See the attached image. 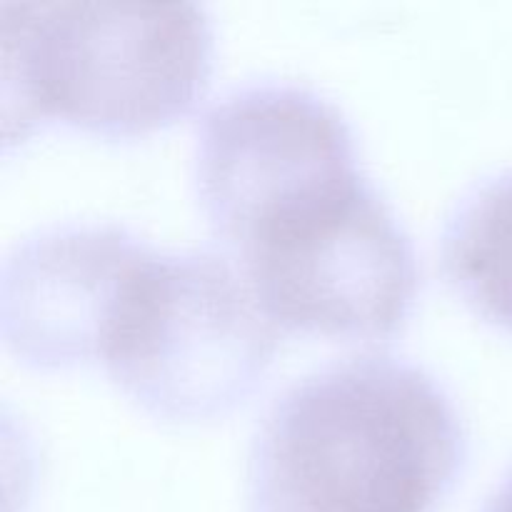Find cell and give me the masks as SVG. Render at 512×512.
Returning a JSON list of instances; mask_svg holds the SVG:
<instances>
[{"instance_id":"1","label":"cell","mask_w":512,"mask_h":512,"mask_svg":"<svg viewBox=\"0 0 512 512\" xmlns=\"http://www.w3.org/2000/svg\"><path fill=\"white\" fill-rule=\"evenodd\" d=\"M193 180L220 253L275 328L383 340L408 325L418 253L333 100L290 80L235 85L200 123Z\"/></svg>"},{"instance_id":"2","label":"cell","mask_w":512,"mask_h":512,"mask_svg":"<svg viewBox=\"0 0 512 512\" xmlns=\"http://www.w3.org/2000/svg\"><path fill=\"white\" fill-rule=\"evenodd\" d=\"M468 460V428L435 375L358 353L273 400L248 458V512H433Z\"/></svg>"},{"instance_id":"3","label":"cell","mask_w":512,"mask_h":512,"mask_svg":"<svg viewBox=\"0 0 512 512\" xmlns=\"http://www.w3.org/2000/svg\"><path fill=\"white\" fill-rule=\"evenodd\" d=\"M5 148L45 125L138 138L193 110L215 35L195 3H3Z\"/></svg>"},{"instance_id":"4","label":"cell","mask_w":512,"mask_h":512,"mask_svg":"<svg viewBox=\"0 0 512 512\" xmlns=\"http://www.w3.org/2000/svg\"><path fill=\"white\" fill-rule=\"evenodd\" d=\"M278 340L223 253L150 245L115 300L98 365L153 418L198 423L258 390Z\"/></svg>"},{"instance_id":"5","label":"cell","mask_w":512,"mask_h":512,"mask_svg":"<svg viewBox=\"0 0 512 512\" xmlns=\"http://www.w3.org/2000/svg\"><path fill=\"white\" fill-rule=\"evenodd\" d=\"M148 248L118 223H60L20 240L0 283L10 353L38 370L98 365L110 310Z\"/></svg>"},{"instance_id":"6","label":"cell","mask_w":512,"mask_h":512,"mask_svg":"<svg viewBox=\"0 0 512 512\" xmlns=\"http://www.w3.org/2000/svg\"><path fill=\"white\" fill-rule=\"evenodd\" d=\"M440 268L475 315L512 330V168L455 203L440 235Z\"/></svg>"}]
</instances>
